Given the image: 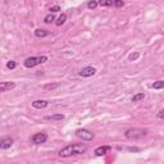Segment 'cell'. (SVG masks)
<instances>
[{
	"mask_svg": "<svg viewBox=\"0 0 164 164\" xmlns=\"http://www.w3.org/2000/svg\"><path fill=\"white\" fill-rule=\"evenodd\" d=\"M87 151V148L83 144H71L64 146L63 149L59 150V157L60 158H69V157H76V155H81Z\"/></svg>",
	"mask_w": 164,
	"mask_h": 164,
	"instance_id": "6da1fadb",
	"label": "cell"
},
{
	"mask_svg": "<svg viewBox=\"0 0 164 164\" xmlns=\"http://www.w3.org/2000/svg\"><path fill=\"white\" fill-rule=\"evenodd\" d=\"M148 131L146 129H141V128H128L124 132V137L127 140H139L142 139L144 136H146Z\"/></svg>",
	"mask_w": 164,
	"mask_h": 164,
	"instance_id": "7a4b0ae2",
	"label": "cell"
},
{
	"mask_svg": "<svg viewBox=\"0 0 164 164\" xmlns=\"http://www.w3.org/2000/svg\"><path fill=\"white\" fill-rule=\"evenodd\" d=\"M48 57L46 55H40V57H30V58H27L23 62V64H24V67L26 68H33V67H36V65H39V64H42V63H45V62H48Z\"/></svg>",
	"mask_w": 164,
	"mask_h": 164,
	"instance_id": "3957f363",
	"label": "cell"
},
{
	"mask_svg": "<svg viewBox=\"0 0 164 164\" xmlns=\"http://www.w3.org/2000/svg\"><path fill=\"white\" fill-rule=\"evenodd\" d=\"M76 136L78 137V139H81L82 141H92L94 140V133L90 132L89 129H86V128H78V129H76Z\"/></svg>",
	"mask_w": 164,
	"mask_h": 164,
	"instance_id": "277c9868",
	"label": "cell"
},
{
	"mask_svg": "<svg viewBox=\"0 0 164 164\" xmlns=\"http://www.w3.org/2000/svg\"><path fill=\"white\" fill-rule=\"evenodd\" d=\"M48 141V133L46 132H37L31 136V142L33 145H41Z\"/></svg>",
	"mask_w": 164,
	"mask_h": 164,
	"instance_id": "5b68a950",
	"label": "cell"
},
{
	"mask_svg": "<svg viewBox=\"0 0 164 164\" xmlns=\"http://www.w3.org/2000/svg\"><path fill=\"white\" fill-rule=\"evenodd\" d=\"M96 68H94V67H85V68H82V69L80 71V76L81 77H86V78H87V77H92L94 74H96Z\"/></svg>",
	"mask_w": 164,
	"mask_h": 164,
	"instance_id": "8992f818",
	"label": "cell"
},
{
	"mask_svg": "<svg viewBox=\"0 0 164 164\" xmlns=\"http://www.w3.org/2000/svg\"><path fill=\"white\" fill-rule=\"evenodd\" d=\"M110 150H111L110 146L104 145V146H99V148L95 149V150H94V154L96 155V157H104V155H107Z\"/></svg>",
	"mask_w": 164,
	"mask_h": 164,
	"instance_id": "52a82bcc",
	"label": "cell"
},
{
	"mask_svg": "<svg viewBox=\"0 0 164 164\" xmlns=\"http://www.w3.org/2000/svg\"><path fill=\"white\" fill-rule=\"evenodd\" d=\"M13 145V139L12 137H4L0 141V149L2 150H6V149H11Z\"/></svg>",
	"mask_w": 164,
	"mask_h": 164,
	"instance_id": "ba28073f",
	"label": "cell"
},
{
	"mask_svg": "<svg viewBox=\"0 0 164 164\" xmlns=\"http://www.w3.org/2000/svg\"><path fill=\"white\" fill-rule=\"evenodd\" d=\"M15 87V82H9V81H5V82H2L0 85V92H6V91H11Z\"/></svg>",
	"mask_w": 164,
	"mask_h": 164,
	"instance_id": "9c48e42d",
	"label": "cell"
},
{
	"mask_svg": "<svg viewBox=\"0 0 164 164\" xmlns=\"http://www.w3.org/2000/svg\"><path fill=\"white\" fill-rule=\"evenodd\" d=\"M31 105L35 109H45L49 105V101H46V100H35V101H32Z\"/></svg>",
	"mask_w": 164,
	"mask_h": 164,
	"instance_id": "30bf717a",
	"label": "cell"
},
{
	"mask_svg": "<svg viewBox=\"0 0 164 164\" xmlns=\"http://www.w3.org/2000/svg\"><path fill=\"white\" fill-rule=\"evenodd\" d=\"M49 35H50V32L46 31V30H44V28H37V30H35V36L37 39H44V37H46Z\"/></svg>",
	"mask_w": 164,
	"mask_h": 164,
	"instance_id": "8fae6325",
	"label": "cell"
},
{
	"mask_svg": "<svg viewBox=\"0 0 164 164\" xmlns=\"http://www.w3.org/2000/svg\"><path fill=\"white\" fill-rule=\"evenodd\" d=\"M45 119L46 120H63L64 119V116L62 113H59V114H51V116H46Z\"/></svg>",
	"mask_w": 164,
	"mask_h": 164,
	"instance_id": "7c38bea8",
	"label": "cell"
},
{
	"mask_svg": "<svg viewBox=\"0 0 164 164\" xmlns=\"http://www.w3.org/2000/svg\"><path fill=\"white\" fill-rule=\"evenodd\" d=\"M145 99V94L144 92H139V94H136V95H133L132 96V103H139V101H141V100H144Z\"/></svg>",
	"mask_w": 164,
	"mask_h": 164,
	"instance_id": "4fadbf2b",
	"label": "cell"
},
{
	"mask_svg": "<svg viewBox=\"0 0 164 164\" xmlns=\"http://www.w3.org/2000/svg\"><path fill=\"white\" fill-rule=\"evenodd\" d=\"M151 89H154V90H162V89H164V81L163 80H159L157 82H154L151 85Z\"/></svg>",
	"mask_w": 164,
	"mask_h": 164,
	"instance_id": "5bb4252c",
	"label": "cell"
},
{
	"mask_svg": "<svg viewBox=\"0 0 164 164\" xmlns=\"http://www.w3.org/2000/svg\"><path fill=\"white\" fill-rule=\"evenodd\" d=\"M65 21H67V14L65 13H62V14L59 15V18L55 21V24L57 26H62V24L65 23Z\"/></svg>",
	"mask_w": 164,
	"mask_h": 164,
	"instance_id": "9a60e30c",
	"label": "cell"
},
{
	"mask_svg": "<svg viewBox=\"0 0 164 164\" xmlns=\"http://www.w3.org/2000/svg\"><path fill=\"white\" fill-rule=\"evenodd\" d=\"M58 87H59V83H58V82H55V83H48V85L44 86V90H45V91H49V90L53 91V90H55V89H58Z\"/></svg>",
	"mask_w": 164,
	"mask_h": 164,
	"instance_id": "2e32d148",
	"label": "cell"
},
{
	"mask_svg": "<svg viewBox=\"0 0 164 164\" xmlns=\"http://www.w3.org/2000/svg\"><path fill=\"white\" fill-rule=\"evenodd\" d=\"M114 0H98V3L100 6H111Z\"/></svg>",
	"mask_w": 164,
	"mask_h": 164,
	"instance_id": "e0dca14e",
	"label": "cell"
},
{
	"mask_svg": "<svg viewBox=\"0 0 164 164\" xmlns=\"http://www.w3.org/2000/svg\"><path fill=\"white\" fill-rule=\"evenodd\" d=\"M55 21V17H54V13H50V14H48V15H45V18H44V22L45 23H53Z\"/></svg>",
	"mask_w": 164,
	"mask_h": 164,
	"instance_id": "ac0fdd59",
	"label": "cell"
},
{
	"mask_svg": "<svg viewBox=\"0 0 164 164\" xmlns=\"http://www.w3.org/2000/svg\"><path fill=\"white\" fill-rule=\"evenodd\" d=\"M98 5H99V3L96 2V0H91V2L87 3V8H89V9H95Z\"/></svg>",
	"mask_w": 164,
	"mask_h": 164,
	"instance_id": "d6986e66",
	"label": "cell"
},
{
	"mask_svg": "<svg viewBox=\"0 0 164 164\" xmlns=\"http://www.w3.org/2000/svg\"><path fill=\"white\" fill-rule=\"evenodd\" d=\"M139 58H140V54L139 53H132V54L128 55V59L131 60V62H135V60H137Z\"/></svg>",
	"mask_w": 164,
	"mask_h": 164,
	"instance_id": "ffe728a7",
	"label": "cell"
},
{
	"mask_svg": "<svg viewBox=\"0 0 164 164\" xmlns=\"http://www.w3.org/2000/svg\"><path fill=\"white\" fill-rule=\"evenodd\" d=\"M15 67H17V63L14 62V60H9V62L6 63V68H8V69H14Z\"/></svg>",
	"mask_w": 164,
	"mask_h": 164,
	"instance_id": "44dd1931",
	"label": "cell"
},
{
	"mask_svg": "<svg viewBox=\"0 0 164 164\" xmlns=\"http://www.w3.org/2000/svg\"><path fill=\"white\" fill-rule=\"evenodd\" d=\"M113 5H114L116 8H122V6L124 5V3H123V0H114V2H113Z\"/></svg>",
	"mask_w": 164,
	"mask_h": 164,
	"instance_id": "7402d4cb",
	"label": "cell"
},
{
	"mask_svg": "<svg viewBox=\"0 0 164 164\" xmlns=\"http://www.w3.org/2000/svg\"><path fill=\"white\" fill-rule=\"evenodd\" d=\"M49 11H50V13H57V12L60 11V6L59 5H54V6H51Z\"/></svg>",
	"mask_w": 164,
	"mask_h": 164,
	"instance_id": "603a6c76",
	"label": "cell"
},
{
	"mask_svg": "<svg viewBox=\"0 0 164 164\" xmlns=\"http://www.w3.org/2000/svg\"><path fill=\"white\" fill-rule=\"evenodd\" d=\"M158 118H160V119H164V109H162L159 113H158Z\"/></svg>",
	"mask_w": 164,
	"mask_h": 164,
	"instance_id": "cb8c5ba5",
	"label": "cell"
}]
</instances>
